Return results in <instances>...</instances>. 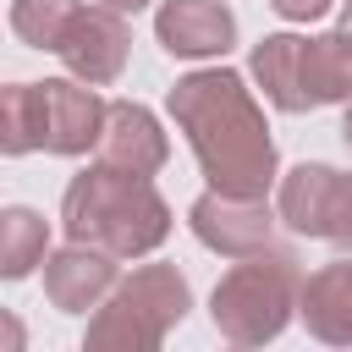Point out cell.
Returning <instances> with one entry per match:
<instances>
[{"label":"cell","instance_id":"obj_1","mask_svg":"<svg viewBox=\"0 0 352 352\" xmlns=\"http://www.w3.org/2000/svg\"><path fill=\"white\" fill-rule=\"evenodd\" d=\"M165 110H170L176 132L187 138L209 187L242 192V198H264L275 187V138H270V121H264L253 88L242 82V72H231V66L187 72L170 82Z\"/></svg>","mask_w":352,"mask_h":352},{"label":"cell","instance_id":"obj_2","mask_svg":"<svg viewBox=\"0 0 352 352\" xmlns=\"http://www.w3.org/2000/svg\"><path fill=\"white\" fill-rule=\"evenodd\" d=\"M60 231L66 242H88L116 258H148L170 236V204L160 198L154 176H132L94 160L60 192Z\"/></svg>","mask_w":352,"mask_h":352},{"label":"cell","instance_id":"obj_3","mask_svg":"<svg viewBox=\"0 0 352 352\" xmlns=\"http://www.w3.org/2000/svg\"><path fill=\"white\" fill-rule=\"evenodd\" d=\"M297 297H302V270H297V253L292 248H258V253H242L209 292V319L214 330L231 341V346H264L275 341L292 314H297Z\"/></svg>","mask_w":352,"mask_h":352},{"label":"cell","instance_id":"obj_4","mask_svg":"<svg viewBox=\"0 0 352 352\" xmlns=\"http://www.w3.org/2000/svg\"><path fill=\"white\" fill-rule=\"evenodd\" d=\"M253 82L264 88V99L286 116L319 110V104H341L352 99V38L336 33H264L248 55Z\"/></svg>","mask_w":352,"mask_h":352},{"label":"cell","instance_id":"obj_5","mask_svg":"<svg viewBox=\"0 0 352 352\" xmlns=\"http://www.w3.org/2000/svg\"><path fill=\"white\" fill-rule=\"evenodd\" d=\"M187 308H192V286L176 264H138L94 308L82 346L88 352H160L165 336L187 319Z\"/></svg>","mask_w":352,"mask_h":352},{"label":"cell","instance_id":"obj_6","mask_svg":"<svg viewBox=\"0 0 352 352\" xmlns=\"http://www.w3.org/2000/svg\"><path fill=\"white\" fill-rule=\"evenodd\" d=\"M275 209H280V226L286 231L352 253V170L302 160V165H292L280 176Z\"/></svg>","mask_w":352,"mask_h":352},{"label":"cell","instance_id":"obj_7","mask_svg":"<svg viewBox=\"0 0 352 352\" xmlns=\"http://www.w3.org/2000/svg\"><path fill=\"white\" fill-rule=\"evenodd\" d=\"M126 50H132V28H126V11H110V6H77V16L66 22L55 55L72 77L94 82V88H110L121 72H126Z\"/></svg>","mask_w":352,"mask_h":352},{"label":"cell","instance_id":"obj_8","mask_svg":"<svg viewBox=\"0 0 352 352\" xmlns=\"http://www.w3.org/2000/svg\"><path fill=\"white\" fill-rule=\"evenodd\" d=\"M187 226L192 236L220 253V258H242V253H258L275 242V226H280V209H270L264 198H242V192H220L209 187L192 209H187Z\"/></svg>","mask_w":352,"mask_h":352},{"label":"cell","instance_id":"obj_9","mask_svg":"<svg viewBox=\"0 0 352 352\" xmlns=\"http://www.w3.org/2000/svg\"><path fill=\"white\" fill-rule=\"evenodd\" d=\"M38 94H44V154L77 160V154L99 148L110 104L94 94V82H82V77H44Z\"/></svg>","mask_w":352,"mask_h":352},{"label":"cell","instance_id":"obj_10","mask_svg":"<svg viewBox=\"0 0 352 352\" xmlns=\"http://www.w3.org/2000/svg\"><path fill=\"white\" fill-rule=\"evenodd\" d=\"M154 38L176 60H220L236 44V16L226 0H160Z\"/></svg>","mask_w":352,"mask_h":352},{"label":"cell","instance_id":"obj_11","mask_svg":"<svg viewBox=\"0 0 352 352\" xmlns=\"http://www.w3.org/2000/svg\"><path fill=\"white\" fill-rule=\"evenodd\" d=\"M116 253H104V248H88V242H66V248H55L50 258H44V297H50V308H60V314H88V308H99L110 292H116Z\"/></svg>","mask_w":352,"mask_h":352},{"label":"cell","instance_id":"obj_12","mask_svg":"<svg viewBox=\"0 0 352 352\" xmlns=\"http://www.w3.org/2000/svg\"><path fill=\"white\" fill-rule=\"evenodd\" d=\"M94 154H99L104 165H116V170L160 176L165 160H170V143H165V132H160V121H154L148 104H138V99H110L104 138H99Z\"/></svg>","mask_w":352,"mask_h":352},{"label":"cell","instance_id":"obj_13","mask_svg":"<svg viewBox=\"0 0 352 352\" xmlns=\"http://www.w3.org/2000/svg\"><path fill=\"white\" fill-rule=\"evenodd\" d=\"M297 319L308 324L314 341L352 346V258H336V264H319L314 275H302Z\"/></svg>","mask_w":352,"mask_h":352},{"label":"cell","instance_id":"obj_14","mask_svg":"<svg viewBox=\"0 0 352 352\" xmlns=\"http://www.w3.org/2000/svg\"><path fill=\"white\" fill-rule=\"evenodd\" d=\"M44 258H50V226H44V214L38 209H22V204L0 209V275L6 280H22Z\"/></svg>","mask_w":352,"mask_h":352},{"label":"cell","instance_id":"obj_15","mask_svg":"<svg viewBox=\"0 0 352 352\" xmlns=\"http://www.w3.org/2000/svg\"><path fill=\"white\" fill-rule=\"evenodd\" d=\"M0 148L11 160L44 148V94H38V82L0 88Z\"/></svg>","mask_w":352,"mask_h":352},{"label":"cell","instance_id":"obj_16","mask_svg":"<svg viewBox=\"0 0 352 352\" xmlns=\"http://www.w3.org/2000/svg\"><path fill=\"white\" fill-rule=\"evenodd\" d=\"M77 6L82 0H11V33L28 50H50L55 55V44H60L66 22L77 16Z\"/></svg>","mask_w":352,"mask_h":352},{"label":"cell","instance_id":"obj_17","mask_svg":"<svg viewBox=\"0 0 352 352\" xmlns=\"http://www.w3.org/2000/svg\"><path fill=\"white\" fill-rule=\"evenodd\" d=\"M270 6H275L286 22H319V16H324L336 0H270Z\"/></svg>","mask_w":352,"mask_h":352},{"label":"cell","instance_id":"obj_18","mask_svg":"<svg viewBox=\"0 0 352 352\" xmlns=\"http://www.w3.org/2000/svg\"><path fill=\"white\" fill-rule=\"evenodd\" d=\"M99 6H110V11H126V16H132V11H143V6H154V0H99Z\"/></svg>","mask_w":352,"mask_h":352},{"label":"cell","instance_id":"obj_19","mask_svg":"<svg viewBox=\"0 0 352 352\" xmlns=\"http://www.w3.org/2000/svg\"><path fill=\"white\" fill-rule=\"evenodd\" d=\"M341 143L352 148V99H346V116H341Z\"/></svg>","mask_w":352,"mask_h":352},{"label":"cell","instance_id":"obj_20","mask_svg":"<svg viewBox=\"0 0 352 352\" xmlns=\"http://www.w3.org/2000/svg\"><path fill=\"white\" fill-rule=\"evenodd\" d=\"M341 33H346V38H352V0H346V6H341Z\"/></svg>","mask_w":352,"mask_h":352}]
</instances>
